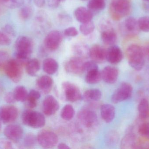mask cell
I'll use <instances>...</instances> for the list:
<instances>
[{"mask_svg": "<svg viewBox=\"0 0 149 149\" xmlns=\"http://www.w3.org/2000/svg\"><path fill=\"white\" fill-rule=\"evenodd\" d=\"M37 141V137L35 135L31 133L27 134L24 137V145L28 148H31L36 145Z\"/></svg>", "mask_w": 149, "mask_h": 149, "instance_id": "d590c367", "label": "cell"}, {"mask_svg": "<svg viewBox=\"0 0 149 149\" xmlns=\"http://www.w3.org/2000/svg\"><path fill=\"white\" fill-rule=\"evenodd\" d=\"M99 70V67L97 63L94 61H89L85 62L84 65V71L86 73L95 70Z\"/></svg>", "mask_w": 149, "mask_h": 149, "instance_id": "ab89813d", "label": "cell"}, {"mask_svg": "<svg viewBox=\"0 0 149 149\" xmlns=\"http://www.w3.org/2000/svg\"><path fill=\"white\" fill-rule=\"evenodd\" d=\"M82 1H86V0H82Z\"/></svg>", "mask_w": 149, "mask_h": 149, "instance_id": "6f0895ef", "label": "cell"}, {"mask_svg": "<svg viewBox=\"0 0 149 149\" xmlns=\"http://www.w3.org/2000/svg\"><path fill=\"white\" fill-rule=\"evenodd\" d=\"M22 121L24 125L34 129L43 127L45 124V118L42 113L31 109L23 112Z\"/></svg>", "mask_w": 149, "mask_h": 149, "instance_id": "277c9868", "label": "cell"}, {"mask_svg": "<svg viewBox=\"0 0 149 149\" xmlns=\"http://www.w3.org/2000/svg\"><path fill=\"white\" fill-rule=\"evenodd\" d=\"M74 16L78 22L84 23L90 22L93 17V13L90 10L84 7L76 9L74 12Z\"/></svg>", "mask_w": 149, "mask_h": 149, "instance_id": "d6986e66", "label": "cell"}, {"mask_svg": "<svg viewBox=\"0 0 149 149\" xmlns=\"http://www.w3.org/2000/svg\"><path fill=\"white\" fill-rule=\"evenodd\" d=\"M60 3V0H48V5L51 8H58Z\"/></svg>", "mask_w": 149, "mask_h": 149, "instance_id": "681fc988", "label": "cell"}, {"mask_svg": "<svg viewBox=\"0 0 149 149\" xmlns=\"http://www.w3.org/2000/svg\"><path fill=\"white\" fill-rule=\"evenodd\" d=\"M100 113L102 118L107 123H110L115 116V108L110 104H104L101 107Z\"/></svg>", "mask_w": 149, "mask_h": 149, "instance_id": "ffe728a7", "label": "cell"}, {"mask_svg": "<svg viewBox=\"0 0 149 149\" xmlns=\"http://www.w3.org/2000/svg\"><path fill=\"white\" fill-rule=\"evenodd\" d=\"M139 116L141 120H147L149 118V102L147 99L141 100L138 105Z\"/></svg>", "mask_w": 149, "mask_h": 149, "instance_id": "484cf974", "label": "cell"}, {"mask_svg": "<svg viewBox=\"0 0 149 149\" xmlns=\"http://www.w3.org/2000/svg\"><path fill=\"white\" fill-rule=\"evenodd\" d=\"M102 73V79L106 83L113 84L115 83L119 76V70L113 66H107L105 67Z\"/></svg>", "mask_w": 149, "mask_h": 149, "instance_id": "ac0fdd59", "label": "cell"}, {"mask_svg": "<svg viewBox=\"0 0 149 149\" xmlns=\"http://www.w3.org/2000/svg\"><path fill=\"white\" fill-rule=\"evenodd\" d=\"M138 133L142 137L149 139V122L142 124L139 127Z\"/></svg>", "mask_w": 149, "mask_h": 149, "instance_id": "74e56055", "label": "cell"}, {"mask_svg": "<svg viewBox=\"0 0 149 149\" xmlns=\"http://www.w3.org/2000/svg\"><path fill=\"white\" fill-rule=\"evenodd\" d=\"M3 6L1 2H0V14L1 13L2 11V6Z\"/></svg>", "mask_w": 149, "mask_h": 149, "instance_id": "db71d44e", "label": "cell"}, {"mask_svg": "<svg viewBox=\"0 0 149 149\" xmlns=\"http://www.w3.org/2000/svg\"><path fill=\"white\" fill-rule=\"evenodd\" d=\"M89 56L95 63H102L107 59V50L99 45H93L89 49Z\"/></svg>", "mask_w": 149, "mask_h": 149, "instance_id": "2e32d148", "label": "cell"}, {"mask_svg": "<svg viewBox=\"0 0 149 149\" xmlns=\"http://www.w3.org/2000/svg\"><path fill=\"white\" fill-rule=\"evenodd\" d=\"M73 50L78 57L84 58L88 55L89 56V49L86 44L83 43L77 44L74 45Z\"/></svg>", "mask_w": 149, "mask_h": 149, "instance_id": "4dcf8cb0", "label": "cell"}, {"mask_svg": "<svg viewBox=\"0 0 149 149\" xmlns=\"http://www.w3.org/2000/svg\"><path fill=\"white\" fill-rule=\"evenodd\" d=\"M109 8L112 18L119 21L131 12V0H112Z\"/></svg>", "mask_w": 149, "mask_h": 149, "instance_id": "7a4b0ae2", "label": "cell"}, {"mask_svg": "<svg viewBox=\"0 0 149 149\" xmlns=\"http://www.w3.org/2000/svg\"><path fill=\"white\" fill-rule=\"evenodd\" d=\"M126 54L131 67L137 71L143 68L145 64V56L142 47L137 45H131L127 49Z\"/></svg>", "mask_w": 149, "mask_h": 149, "instance_id": "3957f363", "label": "cell"}, {"mask_svg": "<svg viewBox=\"0 0 149 149\" xmlns=\"http://www.w3.org/2000/svg\"><path fill=\"white\" fill-rule=\"evenodd\" d=\"M59 22L63 24H68L72 22L71 17L67 14H61L58 15Z\"/></svg>", "mask_w": 149, "mask_h": 149, "instance_id": "7bdbcfd3", "label": "cell"}, {"mask_svg": "<svg viewBox=\"0 0 149 149\" xmlns=\"http://www.w3.org/2000/svg\"><path fill=\"white\" fill-rule=\"evenodd\" d=\"M148 57H149V56H148Z\"/></svg>", "mask_w": 149, "mask_h": 149, "instance_id": "680465c9", "label": "cell"}, {"mask_svg": "<svg viewBox=\"0 0 149 149\" xmlns=\"http://www.w3.org/2000/svg\"><path fill=\"white\" fill-rule=\"evenodd\" d=\"M18 115V110L15 106H3L0 108V120L5 124L15 121Z\"/></svg>", "mask_w": 149, "mask_h": 149, "instance_id": "8fae6325", "label": "cell"}, {"mask_svg": "<svg viewBox=\"0 0 149 149\" xmlns=\"http://www.w3.org/2000/svg\"><path fill=\"white\" fill-rule=\"evenodd\" d=\"M119 136L118 134L115 131H111L107 135L106 141L109 145H114L118 141Z\"/></svg>", "mask_w": 149, "mask_h": 149, "instance_id": "f35d334b", "label": "cell"}, {"mask_svg": "<svg viewBox=\"0 0 149 149\" xmlns=\"http://www.w3.org/2000/svg\"><path fill=\"white\" fill-rule=\"evenodd\" d=\"M95 25L93 23L90 21L81 24L79 27L81 32L84 36H88L94 30Z\"/></svg>", "mask_w": 149, "mask_h": 149, "instance_id": "836d02e7", "label": "cell"}, {"mask_svg": "<svg viewBox=\"0 0 149 149\" xmlns=\"http://www.w3.org/2000/svg\"><path fill=\"white\" fill-rule=\"evenodd\" d=\"M11 43V40L8 35L3 31H0V45H9Z\"/></svg>", "mask_w": 149, "mask_h": 149, "instance_id": "60d3db41", "label": "cell"}, {"mask_svg": "<svg viewBox=\"0 0 149 149\" xmlns=\"http://www.w3.org/2000/svg\"><path fill=\"white\" fill-rule=\"evenodd\" d=\"M133 87L129 83H123L116 90L112 95L111 100L114 103H118L128 99L132 94Z\"/></svg>", "mask_w": 149, "mask_h": 149, "instance_id": "ba28073f", "label": "cell"}, {"mask_svg": "<svg viewBox=\"0 0 149 149\" xmlns=\"http://www.w3.org/2000/svg\"><path fill=\"white\" fill-rule=\"evenodd\" d=\"M124 26L127 32L131 35H135L139 31L138 21L133 17L127 18L124 22Z\"/></svg>", "mask_w": 149, "mask_h": 149, "instance_id": "cb8c5ba5", "label": "cell"}, {"mask_svg": "<svg viewBox=\"0 0 149 149\" xmlns=\"http://www.w3.org/2000/svg\"><path fill=\"white\" fill-rule=\"evenodd\" d=\"M62 40V35L59 31H52L48 33L45 38V45L48 50L53 51L59 47Z\"/></svg>", "mask_w": 149, "mask_h": 149, "instance_id": "7c38bea8", "label": "cell"}, {"mask_svg": "<svg viewBox=\"0 0 149 149\" xmlns=\"http://www.w3.org/2000/svg\"><path fill=\"white\" fill-rule=\"evenodd\" d=\"M0 147L3 149H12V144L10 142L5 140H0Z\"/></svg>", "mask_w": 149, "mask_h": 149, "instance_id": "c3c4849f", "label": "cell"}, {"mask_svg": "<svg viewBox=\"0 0 149 149\" xmlns=\"http://www.w3.org/2000/svg\"><path fill=\"white\" fill-rule=\"evenodd\" d=\"M8 55L4 51H0V67H4L8 61Z\"/></svg>", "mask_w": 149, "mask_h": 149, "instance_id": "f6af8a7d", "label": "cell"}, {"mask_svg": "<svg viewBox=\"0 0 149 149\" xmlns=\"http://www.w3.org/2000/svg\"><path fill=\"white\" fill-rule=\"evenodd\" d=\"M3 31L6 35H8L11 36H15V32L13 27L10 24H6L3 29Z\"/></svg>", "mask_w": 149, "mask_h": 149, "instance_id": "7dc6e473", "label": "cell"}, {"mask_svg": "<svg viewBox=\"0 0 149 149\" xmlns=\"http://www.w3.org/2000/svg\"><path fill=\"white\" fill-rule=\"evenodd\" d=\"M85 62L82 58L74 57L71 58L65 63V71L67 72L75 75H80L84 72V65Z\"/></svg>", "mask_w": 149, "mask_h": 149, "instance_id": "30bf717a", "label": "cell"}, {"mask_svg": "<svg viewBox=\"0 0 149 149\" xmlns=\"http://www.w3.org/2000/svg\"><path fill=\"white\" fill-rule=\"evenodd\" d=\"M139 29L144 32H149V16L141 17L138 21Z\"/></svg>", "mask_w": 149, "mask_h": 149, "instance_id": "8d00e7d4", "label": "cell"}, {"mask_svg": "<svg viewBox=\"0 0 149 149\" xmlns=\"http://www.w3.org/2000/svg\"><path fill=\"white\" fill-rule=\"evenodd\" d=\"M53 84V80L47 75H44L40 77L36 82L38 87L45 94L48 93L50 92Z\"/></svg>", "mask_w": 149, "mask_h": 149, "instance_id": "44dd1931", "label": "cell"}, {"mask_svg": "<svg viewBox=\"0 0 149 149\" xmlns=\"http://www.w3.org/2000/svg\"><path fill=\"white\" fill-rule=\"evenodd\" d=\"M15 49L16 59L23 65L26 64L33 51V42L28 37L20 36L16 40Z\"/></svg>", "mask_w": 149, "mask_h": 149, "instance_id": "6da1fadb", "label": "cell"}, {"mask_svg": "<svg viewBox=\"0 0 149 149\" xmlns=\"http://www.w3.org/2000/svg\"><path fill=\"white\" fill-rule=\"evenodd\" d=\"M121 148L123 149L136 148V137L132 129H130L121 143Z\"/></svg>", "mask_w": 149, "mask_h": 149, "instance_id": "7402d4cb", "label": "cell"}, {"mask_svg": "<svg viewBox=\"0 0 149 149\" xmlns=\"http://www.w3.org/2000/svg\"><path fill=\"white\" fill-rule=\"evenodd\" d=\"M78 118L81 123L88 129L94 127L98 123L97 114L89 108L81 109L78 113Z\"/></svg>", "mask_w": 149, "mask_h": 149, "instance_id": "52a82bcc", "label": "cell"}, {"mask_svg": "<svg viewBox=\"0 0 149 149\" xmlns=\"http://www.w3.org/2000/svg\"><path fill=\"white\" fill-rule=\"evenodd\" d=\"M65 35L69 37L76 36L78 35V31L76 28L74 27H70L65 30L64 31Z\"/></svg>", "mask_w": 149, "mask_h": 149, "instance_id": "ee69618b", "label": "cell"}, {"mask_svg": "<svg viewBox=\"0 0 149 149\" xmlns=\"http://www.w3.org/2000/svg\"><path fill=\"white\" fill-rule=\"evenodd\" d=\"M34 3L38 8H42L45 4V0H34Z\"/></svg>", "mask_w": 149, "mask_h": 149, "instance_id": "f907efd6", "label": "cell"}, {"mask_svg": "<svg viewBox=\"0 0 149 149\" xmlns=\"http://www.w3.org/2000/svg\"><path fill=\"white\" fill-rule=\"evenodd\" d=\"M58 64L55 59L52 58L46 59L43 63V69L47 74H55L58 70Z\"/></svg>", "mask_w": 149, "mask_h": 149, "instance_id": "603a6c76", "label": "cell"}, {"mask_svg": "<svg viewBox=\"0 0 149 149\" xmlns=\"http://www.w3.org/2000/svg\"><path fill=\"white\" fill-rule=\"evenodd\" d=\"M105 0H91L87 4L88 8L92 12L102 10L106 6Z\"/></svg>", "mask_w": 149, "mask_h": 149, "instance_id": "f546056e", "label": "cell"}, {"mask_svg": "<svg viewBox=\"0 0 149 149\" xmlns=\"http://www.w3.org/2000/svg\"><path fill=\"white\" fill-rule=\"evenodd\" d=\"M0 2L4 7L11 9H15L22 7L24 0H0Z\"/></svg>", "mask_w": 149, "mask_h": 149, "instance_id": "d6a6232c", "label": "cell"}, {"mask_svg": "<svg viewBox=\"0 0 149 149\" xmlns=\"http://www.w3.org/2000/svg\"><path fill=\"white\" fill-rule=\"evenodd\" d=\"M32 8L29 5L23 6L20 8L19 11V15L20 18L23 20L29 19L32 15Z\"/></svg>", "mask_w": 149, "mask_h": 149, "instance_id": "e575fe53", "label": "cell"}, {"mask_svg": "<svg viewBox=\"0 0 149 149\" xmlns=\"http://www.w3.org/2000/svg\"><path fill=\"white\" fill-rule=\"evenodd\" d=\"M4 134L9 140L14 143H17L22 139L23 130L19 125L12 124L7 126L4 129Z\"/></svg>", "mask_w": 149, "mask_h": 149, "instance_id": "5bb4252c", "label": "cell"}, {"mask_svg": "<svg viewBox=\"0 0 149 149\" xmlns=\"http://www.w3.org/2000/svg\"><path fill=\"white\" fill-rule=\"evenodd\" d=\"M62 87L67 101L74 102L81 100L82 95L80 90L74 84L66 81L63 83Z\"/></svg>", "mask_w": 149, "mask_h": 149, "instance_id": "9c48e42d", "label": "cell"}, {"mask_svg": "<svg viewBox=\"0 0 149 149\" xmlns=\"http://www.w3.org/2000/svg\"><path fill=\"white\" fill-rule=\"evenodd\" d=\"M13 94L16 101L22 102L26 101L29 94L27 89L23 86H18L16 87Z\"/></svg>", "mask_w": 149, "mask_h": 149, "instance_id": "83f0119b", "label": "cell"}, {"mask_svg": "<svg viewBox=\"0 0 149 149\" xmlns=\"http://www.w3.org/2000/svg\"><path fill=\"white\" fill-rule=\"evenodd\" d=\"M41 97V94L38 91L35 90H31L28 94L27 99L30 100L32 101H37Z\"/></svg>", "mask_w": 149, "mask_h": 149, "instance_id": "b9f144b4", "label": "cell"}, {"mask_svg": "<svg viewBox=\"0 0 149 149\" xmlns=\"http://www.w3.org/2000/svg\"><path fill=\"white\" fill-rule=\"evenodd\" d=\"M122 51L119 46L112 45L107 50V60L112 64H117L122 60Z\"/></svg>", "mask_w": 149, "mask_h": 149, "instance_id": "e0dca14e", "label": "cell"}, {"mask_svg": "<svg viewBox=\"0 0 149 149\" xmlns=\"http://www.w3.org/2000/svg\"><path fill=\"white\" fill-rule=\"evenodd\" d=\"M4 100L5 102L8 104H13L16 101L13 92H11L7 93L4 95Z\"/></svg>", "mask_w": 149, "mask_h": 149, "instance_id": "bcb514c9", "label": "cell"}, {"mask_svg": "<svg viewBox=\"0 0 149 149\" xmlns=\"http://www.w3.org/2000/svg\"><path fill=\"white\" fill-rule=\"evenodd\" d=\"M75 111L73 107L71 105H65L62 109L61 116L65 120L70 121L74 117Z\"/></svg>", "mask_w": 149, "mask_h": 149, "instance_id": "1f68e13d", "label": "cell"}, {"mask_svg": "<svg viewBox=\"0 0 149 149\" xmlns=\"http://www.w3.org/2000/svg\"><path fill=\"white\" fill-rule=\"evenodd\" d=\"M101 97V92L95 88L87 90L83 94V98L87 101H98Z\"/></svg>", "mask_w": 149, "mask_h": 149, "instance_id": "4316f807", "label": "cell"}, {"mask_svg": "<svg viewBox=\"0 0 149 149\" xmlns=\"http://www.w3.org/2000/svg\"><path fill=\"white\" fill-rule=\"evenodd\" d=\"M59 108V103L55 97L52 95H48L45 99L43 102V111L45 115H53Z\"/></svg>", "mask_w": 149, "mask_h": 149, "instance_id": "9a60e30c", "label": "cell"}, {"mask_svg": "<svg viewBox=\"0 0 149 149\" xmlns=\"http://www.w3.org/2000/svg\"><path fill=\"white\" fill-rule=\"evenodd\" d=\"M25 66L27 73L31 76H35L40 70V63L36 59H33L28 60Z\"/></svg>", "mask_w": 149, "mask_h": 149, "instance_id": "d4e9b609", "label": "cell"}, {"mask_svg": "<svg viewBox=\"0 0 149 149\" xmlns=\"http://www.w3.org/2000/svg\"><path fill=\"white\" fill-rule=\"evenodd\" d=\"M23 65L17 59L8 60L3 69L7 76L15 83L19 82L22 79Z\"/></svg>", "mask_w": 149, "mask_h": 149, "instance_id": "5b68a950", "label": "cell"}, {"mask_svg": "<svg viewBox=\"0 0 149 149\" xmlns=\"http://www.w3.org/2000/svg\"><path fill=\"white\" fill-rule=\"evenodd\" d=\"M143 1H149V0H143Z\"/></svg>", "mask_w": 149, "mask_h": 149, "instance_id": "9f6ffc18", "label": "cell"}, {"mask_svg": "<svg viewBox=\"0 0 149 149\" xmlns=\"http://www.w3.org/2000/svg\"><path fill=\"white\" fill-rule=\"evenodd\" d=\"M37 142L40 146L45 148H52L58 142V137L53 131L49 129H43L38 135Z\"/></svg>", "mask_w": 149, "mask_h": 149, "instance_id": "8992f818", "label": "cell"}, {"mask_svg": "<svg viewBox=\"0 0 149 149\" xmlns=\"http://www.w3.org/2000/svg\"><path fill=\"white\" fill-rule=\"evenodd\" d=\"M144 56L149 55V42L145 44L143 47L142 48Z\"/></svg>", "mask_w": 149, "mask_h": 149, "instance_id": "816d5d0a", "label": "cell"}, {"mask_svg": "<svg viewBox=\"0 0 149 149\" xmlns=\"http://www.w3.org/2000/svg\"><path fill=\"white\" fill-rule=\"evenodd\" d=\"M101 39L105 44L113 45L116 42L117 35L114 30L111 27L109 23L102 24Z\"/></svg>", "mask_w": 149, "mask_h": 149, "instance_id": "4fadbf2b", "label": "cell"}, {"mask_svg": "<svg viewBox=\"0 0 149 149\" xmlns=\"http://www.w3.org/2000/svg\"><path fill=\"white\" fill-rule=\"evenodd\" d=\"M102 79V73L99 70L86 73L85 80L89 84H95L99 83Z\"/></svg>", "mask_w": 149, "mask_h": 149, "instance_id": "f1b7e54d", "label": "cell"}, {"mask_svg": "<svg viewBox=\"0 0 149 149\" xmlns=\"http://www.w3.org/2000/svg\"><path fill=\"white\" fill-rule=\"evenodd\" d=\"M58 148L59 149H70V148L64 143H60L58 146Z\"/></svg>", "mask_w": 149, "mask_h": 149, "instance_id": "f5cc1de1", "label": "cell"}, {"mask_svg": "<svg viewBox=\"0 0 149 149\" xmlns=\"http://www.w3.org/2000/svg\"><path fill=\"white\" fill-rule=\"evenodd\" d=\"M1 120H0V130H1Z\"/></svg>", "mask_w": 149, "mask_h": 149, "instance_id": "11a10c76", "label": "cell"}]
</instances>
